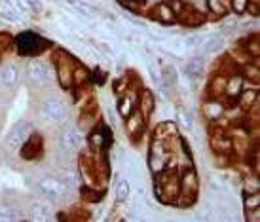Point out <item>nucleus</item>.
<instances>
[{
  "label": "nucleus",
  "mask_w": 260,
  "mask_h": 222,
  "mask_svg": "<svg viewBox=\"0 0 260 222\" xmlns=\"http://www.w3.org/2000/svg\"><path fill=\"white\" fill-rule=\"evenodd\" d=\"M179 135V125L175 122H164L154 129L152 139H159V141H173Z\"/></svg>",
  "instance_id": "obj_21"
},
{
  "label": "nucleus",
  "mask_w": 260,
  "mask_h": 222,
  "mask_svg": "<svg viewBox=\"0 0 260 222\" xmlns=\"http://www.w3.org/2000/svg\"><path fill=\"white\" fill-rule=\"evenodd\" d=\"M243 50L251 55V57H256L258 59L260 55V46H258V38H253V40H249V42L243 44Z\"/></svg>",
  "instance_id": "obj_35"
},
{
  "label": "nucleus",
  "mask_w": 260,
  "mask_h": 222,
  "mask_svg": "<svg viewBox=\"0 0 260 222\" xmlns=\"http://www.w3.org/2000/svg\"><path fill=\"white\" fill-rule=\"evenodd\" d=\"M211 148L215 154H228L230 156L234 150V139L226 135L224 131H217L211 135Z\"/></svg>",
  "instance_id": "obj_15"
},
{
  "label": "nucleus",
  "mask_w": 260,
  "mask_h": 222,
  "mask_svg": "<svg viewBox=\"0 0 260 222\" xmlns=\"http://www.w3.org/2000/svg\"><path fill=\"white\" fill-rule=\"evenodd\" d=\"M27 6L32 8V10H40V0H25Z\"/></svg>",
  "instance_id": "obj_44"
},
{
  "label": "nucleus",
  "mask_w": 260,
  "mask_h": 222,
  "mask_svg": "<svg viewBox=\"0 0 260 222\" xmlns=\"http://www.w3.org/2000/svg\"><path fill=\"white\" fill-rule=\"evenodd\" d=\"M137 108V93H133L131 89H127L125 93L120 95V101H118V114L122 118H127V116Z\"/></svg>",
  "instance_id": "obj_18"
},
{
  "label": "nucleus",
  "mask_w": 260,
  "mask_h": 222,
  "mask_svg": "<svg viewBox=\"0 0 260 222\" xmlns=\"http://www.w3.org/2000/svg\"><path fill=\"white\" fill-rule=\"evenodd\" d=\"M152 17L156 19V21L164 23V25H173L177 23V15L173 14V10L167 6V2H161L158 6L152 10Z\"/></svg>",
  "instance_id": "obj_22"
},
{
  "label": "nucleus",
  "mask_w": 260,
  "mask_h": 222,
  "mask_svg": "<svg viewBox=\"0 0 260 222\" xmlns=\"http://www.w3.org/2000/svg\"><path fill=\"white\" fill-rule=\"evenodd\" d=\"M27 74L37 86H46L53 78V71H51L50 65L46 61H38V59H35V61H30L27 65Z\"/></svg>",
  "instance_id": "obj_9"
},
{
  "label": "nucleus",
  "mask_w": 260,
  "mask_h": 222,
  "mask_svg": "<svg viewBox=\"0 0 260 222\" xmlns=\"http://www.w3.org/2000/svg\"><path fill=\"white\" fill-rule=\"evenodd\" d=\"M236 101H238V108H243V110L256 107L258 105V87L256 89L254 87H243L241 93L236 97Z\"/></svg>",
  "instance_id": "obj_19"
},
{
  "label": "nucleus",
  "mask_w": 260,
  "mask_h": 222,
  "mask_svg": "<svg viewBox=\"0 0 260 222\" xmlns=\"http://www.w3.org/2000/svg\"><path fill=\"white\" fill-rule=\"evenodd\" d=\"M260 205V194L258 192H245L243 196V207L256 209Z\"/></svg>",
  "instance_id": "obj_34"
},
{
  "label": "nucleus",
  "mask_w": 260,
  "mask_h": 222,
  "mask_svg": "<svg viewBox=\"0 0 260 222\" xmlns=\"http://www.w3.org/2000/svg\"><path fill=\"white\" fill-rule=\"evenodd\" d=\"M127 89H129V80H127V78L118 80V82H116V84H114V91H116V93H118V95L125 93Z\"/></svg>",
  "instance_id": "obj_39"
},
{
  "label": "nucleus",
  "mask_w": 260,
  "mask_h": 222,
  "mask_svg": "<svg viewBox=\"0 0 260 222\" xmlns=\"http://www.w3.org/2000/svg\"><path fill=\"white\" fill-rule=\"evenodd\" d=\"M71 188L65 184V180L61 177H46L40 179L37 182V192L44 198H50V200H59L63 198Z\"/></svg>",
  "instance_id": "obj_6"
},
{
  "label": "nucleus",
  "mask_w": 260,
  "mask_h": 222,
  "mask_svg": "<svg viewBox=\"0 0 260 222\" xmlns=\"http://www.w3.org/2000/svg\"><path fill=\"white\" fill-rule=\"evenodd\" d=\"M245 213H247V220H249V222H258L260 220L258 207H256V209H245Z\"/></svg>",
  "instance_id": "obj_42"
},
{
  "label": "nucleus",
  "mask_w": 260,
  "mask_h": 222,
  "mask_svg": "<svg viewBox=\"0 0 260 222\" xmlns=\"http://www.w3.org/2000/svg\"><path fill=\"white\" fill-rule=\"evenodd\" d=\"M0 15L10 23H23V17L19 14V10L14 6V2H10V0H2V4H0Z\"/></svg>",
  "instance_id": "obj_26"
},
{
  "label": "nucleus",
  "mask_w": 260,
  "mask_h": 222,
  "mask_svg": "<svg viewBox=\"0 0 260 222\" xmlns=\"http://www.w3.org/2000/svg\"><path fill=\"white\" fill-rule=\"evenodd\" d=\"M32 133V123L29 120H19L12 125V129L8 131L6 135V146L10 150H19L21 144L27 141Z\"/></svg>",
  "instance_id": "obj_7"
},
{
  "label": "nucleus",
  "mask_w": 260,
  "mask_h": 222,
  "mask_svg": "<svg viewBox=\"0 0 260 222\" xmlns=\"http://www.w3.org/2000/svg\"><path fill=\"white\" fill-rule=\"evenodd\" d=\"M84 131L78 128V125H67L61 133V146L65 148L67 152H80L82 146H84Z\"/></svg>",
  "instance_id": "obj_8"
},
{
  "label": "nucleus",
  "mask_w": 260,
  "mask_h": 222,
  "mask_svg": "<svg viewBox=\"0 0 260 222\" xmlns=\"http://www.w3.org/2000/svg\"><path fill=\"white\" fill-rule=\"evenodd\" d=\"M154 107H156V99H154V93L150 89H143L141 93L137 95V108L141 110V114L148 118V116L154 112Z\"/></svg>",
  "instance_id": "obj_20"
},
{
  "label": "nucleus",
  "mask_w": 260,
  "mask_h": 222,
  "mask_svg": "<svg viewBox=\"0 0 260 222\" xmlns=\"http://www.w3.org/2000/svg\"><path fill=\"white\" fill-rule=\"evenodd\" d=\"M114 198H116V201H120V203L129 198V184H127V180H125V179H118V180H116Z\"/></svg>",
  "instance_id": "obj_32"
},
{
  "label": "nucleus",
  "mask_w": 260,
  "mask_h": 222,
  "mask_svg": "<svg viewBox=\"0 0 260 222\" xmlns=\"http://www.w3.org/2000/svg\"><path fill=\"white\" fill-rule=\"evenodd\" d=\"M179 123H181L184 129H192V118H190L184 110H181V112H179Z\"/></svg>",
  "instance_id": "obj_41"
},
{
  "label": "nucleus",
  "mask_w": 260,
  "mask_h": 222,
  "mask_svg": "<svg viewBox=\"0 0 260 222\" xmlns=\"http://www.w3.org/2000/svg\"><path fill=\"white\" fill-rule=\"evenodd\" d=\"M249 2H251V0H230V6H232V10H234V14L243 15Z\"/></svg>",
  "instance_id": "obj_37"
},
{
  "label": "nucleus",
  "mask_w": 260,
  "mask_h": 222,
  "mask_svg": "<svg viewBox=\"0 0 260 222\" xmlns=\"http://www.w3.org/2000/svg\"><path fill=\"white\" fill-rule=\"evenodd\" d=\"M207 2V8L213 14V17H224L226 15V0H205Z\"/></svg>",
  "instance_id": "obj_33"
},
{
  "label": "nucleus",
  "mask_w": 260,
  "mask_h": 222,
  "mask_svg": "<svg viewBox=\"0 0 260 222\" xmlns=\"http://www.w3.org/2000/svg\"><path fill=\"white\" fill-rule=\"evenodd\" d=\"M200 48L205 53H218L224 48V38L220 35H207Z\"/></svg>",
  "instance_id": "obj_27"
},
{
  "label": "nucleus",
  "mask_w": 260,
  "mask_h": 222,
  "mask_svg": "<svg viewBox=\"0 0 260 222\" xmlns=\"http://www.w3.org/2000/svg\"><path fill=\"white\" fill-rule=\"evenodd\" d=\"M171 141H159V139H152L150 143V154H148V165L154 175L166 171V169H173V158H171V150L169 148Z\"/></svg>",
  "instance_id": "obj_3"
},
{
  "label": "nucleus",
  "mask_w": 260,
  "mask_h": 222,
  "mask_svg": "<svg viewBox=\"0 0 260 222\" xmlns=\"http://www.w3.org/2000/svg\"><path fill=\"white\" fill-rule=\"evenodd\" d=\"M177 21H181L182 25H186V27H200V25L205 23V15H203L202 12H198L196 8L184 6V10L177 15Z\"/></svg>",
  "instance_id": "obj_16"
},
{
  "label": "nucleus",
  "mask_w": 260,
  "mask_h": 222,
  "mask_svg": "<svg viewBox=\"0 0 260 222\" xmlns=\"http://www.w3.org/2000/svg\"><path fill=\"white\" fill-rule=\"evenodd\" d=\"M154 194L161 203L167 205H175V201L179 198V173L173 169H166V171L154 175Z\"/></svg>",
  "instance_id": "obj_1"
},
{
  "label": "nucleus",
  "mask_w": 260,
  "mask_h": 222,
  "mask_svg": "<svg viewBox=\"0 0 260 222\" xmlns=\"http://www.w3.org/2000/svg\"><path fill=\"white\" fill-rule=\"evenodd\" d=\"M69 6L74 8V12L84 17H95L97 15V6L89 4V2H84V0H67Z\"/></svg>",
  "instance_id": "obj_28"
},
{
  "label": "nucleus",
  "mask_w": 260,
  "mask_h": 222,
  "mask_svg": "<svg viewBox=\"0 0 260 222\" xmlns=\"http://www.w3.org/2000/svg\"><path fill=\"white\" fill-rule=\"evenodd\" d=\"M14 44L17 46V51L27 57H35L48 48V42L35 33H21L17 38H14Z\"/></svg>",
  "instance_id": "obj_5"
},
{
  "label": "nucleus",
  "mask_w": 260,
  "mask_h": 222,
  "mask_svg": "<svg viewBox=\"0 0 260 222\" xmlns=\"http://www.w3.org/2000/svg\"><path fill=\"white\" fill-rule=\"evenodd\" d=\"M245 86H247V82H245V78L241 76V72L239 71L230 72V74L226 76V89H224V97L236 101V97L241 93V89H243Z\"/></svg>",
  "instance_id": "obj_13"
},
{
  "label": "nucleus",
  "mask_w": 260,
  "mask_h": 222,
  "mask_svg": "<svg viewBox=\"0 0 260 222\" xmlns=\"http://www.w3.org/2000/svg\"><path fill=\"white\" fill-rule=\"evenodd\" d=\"M89 78H91V72L87 71L86 67H82V65H74V72H73V82L74 86H84L86 82H89Z\"/></svg>",
  "instance_id": "obj_31"
},
{
  "label": "nucleus",
  "mask_w": 260,
  "mask_h": 222,
  "mask_svg": "<svg viewBox=\"0 0 260 222\" xmlns=\"http://www.w3.org/2000/svg\"><path fill=\"white\" fill-rule=\"evenodd\" d=\"M200 190V179L194 167H186L179 173V198L175 201V205L179 207H192L198 198Z\"/></svg>",
  "instance_id": "obj_2"
},
{
  "label": "nucleus",
  "mask_w": 260,
  "mask_h": 222,
  "mask_svg": "<svg viewBox=\"0 0 260 222\" xmlns=\"http://www.w3.org/2000/svg\"><path fill=\"white\" fill-rule=\"evenodd\" d=\"M226 76L224 72H217L209 82V95L215 99H224V89H226Z\"/></svg>",
  "instance_id": "obj_25"
},
{
  "label": "nucleus",
  "mask_w": 260,
  "mask_h": 222,
  "mask_svg": "<svg viewBox=\"0 0 260 222\" xmlns=\"http://www.w3.org/2000/svg\"><path fill=\"white\" fill-rule=\"evenodd\" d=\"M245 12H249L251 15H254V17H256V15H258V4H251V2H249Z\"/></svg>",
  "instance_id": "obj_43"
},
{
  "label": "nucleus",
  "mask_w": 260,
  "mask_h": 222,
  "mask_svg": "<svg viewBox=\"0 0 260 222\" xmlns=\"http://www.w3.org/2000/svg\"><path fill=\"white\" fill-rule=\"evenodd\" d=\"M184 72H186L188 78H200L203 72H205V59L202 55H194V57L188 59L186 67H184Z\"/></svg>",
  "instance_id": "obj_23"
},
{
  "label": "nucleus",
  "mask_w": 260,
  "mask_h": 222,
  "mask_svg": "<svg viewBox=\"0 0 260 222\" xmlns=\"http://www.w3.org/2000/svg\"><path fill=\"white\" fill-rule=\"evenodd\" d=\"M12 46H14V36L10 33H0V53L10 50Z\"/></svg>",
  "instance_id": "obj_36"
},
{
  "label": "nucleus",
  "mask_w": 260,
  "mask_h": 222,
  "mask_svg": "<svg viewBox=\"0 0 260 222\" xmlns=\"http://www.w3.org/2000/svg\"><path fill=\"white\" fill-rule=\"evenodd\" d=\"M0 87H2V82H0Z\"/></svg>",
  "instance_id": "obj_47"
},
{
  "label": "nucleus",
  "mask_w": 260,
  "mask_h": 222,
  "mask_svg": "<svg viewBox=\"0 0 260 222\" xmlns=\"http://www.w3.org/2000/svg\"><path fill=\"white\" fill-rule=\"evenodd\" d=\"M48 2H59V0H48Z\"/></svg>",
  "instance_id": "obj_46"
},
{
  "label": "nucleus",
  "mask_w": 260,
  "mask_h": 222,
  "mask_svg": "<svg viewBox=\"0 0 260 222\" xmlns=\"http://www.w3.org/2000/svg\"><path fill=\"white\" fill-rule=\"evenodd\" d=\"M19 67L17 65H8L0 71V82H2V87H14L17 82H19Z\"/></svg>",
  "instance_id": "obj_24"
},
{
  "label": "nucleus",
  "mask_w": 260,
  "mask_h": 222,
  "mask_svg": "<svg viewBox=\"0 0 260 222\" xmlns=\"http://www.w3.org/2000/svg\"><path fill=\"white\" fill-rule=\"evenodd\" d=\"M226 108L228 107L222 103V99L211 97V99H207L202 105V114L207 120H211V122H218V120H222L224 116H226Z\"/></svg>",
  "instance_id": "obj_12"
},
{
  "label": "nucleus",
  "mask_w": 260,
  "mask_h": 222,
  "mask_svg": "<svg viewBox=\"0 0 260 222\" xmlns=\"http://www.w3.org/2000/svg\"><path fill=\"white\" fill-rule=\"evenodd\" d=\"M101 198H103V192H101V190H97V188H89V186L84 188V200L99 201Z\"/></svg>",
  "instance_id": "obj_38"
},
{
  "label": "nucleus",
  "mask_w": 260,
  "mask_h": 222,
  "mask_svg": "<svg viewBox=\"0 0 260 222\" xmlns=\"http://www.w3.org/2000/svg\"><path fill=\"white\" fill-rule=\"evenodd\" d=\"M42 150H44V139L38 135V133H35V131L30 133V137L21 144V148H19L23 160H37V158H40Z\"/></svg>",
  "instance_id": "obj_11"
},
{
  "label": "nucleus",
  "mask_w": 260,
  "mask_h": 222,
  "mask_svg": "<svg viewBox=\"0 0 260 222\" xmlns=\"http://www.w3.org/2000/svg\"><path fill=\"white\" fill-rule=\"evenodd\" d=\"M21 220L19 211L14 205H8V203H0V222H14Z\"/></svg>",
  "instance_id": "obj_30"
},
{
  "label": "nucleus",
  "mask_w": 260,
  "mask_h": 222,
  "mask_svg": "<svg viewBox=\"0 0 260 222\" xmlns=\"http://www.w3.org/2000/svg\"><path fill=\"white\" fill-rule=\"evenodd\" d=\"M167 6L173 10L175 15H179L182 12V10H184V6H186V4H184L182 0H167Z\"/></svg>",
  "instance_id": "obj_40"
},
{
  "label": "nucleus",
  "mask_w": 260,
  "mask_h": 222,
  "mask_svg": "<svg viewBox=\"0 0 260 222\" xmlns=\"http://www.w3.org/2000/svg\"><path fill=\"white\" fill-rule=\"evenodd\" d=\"M55 57H57L55 59V76H57L59 86L63 87V89H71L74 86L73 72L76 61L69 53H65V51H57Z\"/></svg>",
  "instance_id": "obj_4"
},
{
  "label": "nucleus",
  "mask_w": 260,
  "mask_h": 222,
  "mask_svg": "<svg viewBox=\"0 0 260 222\" xmlns=\"http://www.w3.org/2000/svg\"><path fill=\"white\" fill-rule=\"evenodd\" d=\"M109 131H105V128H93L89 129V137H87V143L91 150H103L107 144H109Z\"/></svg>",
  "instance_id": "obj_17"
},
{
  "label": "nucleus",
  "mask_w": 260,
  "mask_h": 222,
  "mask_svg": "<svg viewBox=\"0 0 260 222\" xmlns=\"http://www.w3.org/2000/svg\"><path fill=\"white\" fill-rule=\"evenodd\" d=\"M42 114L51 122H65L69 118V107L61 99H48L42 103Z\"/></svg>",
  "instance_id": "obj_10"
},
{
  "label": "nucleus",
  "mask_w": 260,
  "mask_h": 222,
  "mask_svg": "<svg viewBox=\"0 0 260 222\" xmlns=\"http://www.w3.org/2000/svg\"><path fill=\"white\" fill-rule=\"evenodd\" d=\"M30 218L32 220H48L50 218V205L46 201H37L30 207Z\"/></svg>",
  "instance_id": "obj_29"
},
{
  "label": "nucleus",
  "mask_w": 260,
  "mask_h": 222,
  "mask_svg": "<svg viewBox=\"0 0 260 222\" xmlns=\"http://www.w3.org/2000/svg\"><path fill=\"white\" fill-rule=\"evenodd\" d=\"M125 120V131L129 133L131 137H139L145 133L146 129V118L141 114V110L135 108L133 112H131L127 118H123Z\"/></svg>",
  "instance_id": "obj_14"
},
{
  "label": "nucleus",
  "mask_w": 260,
  "mask_h": 222,
  "mask_svg": "<svg viewBox=\"0 0 260 222\" xmlns=\"http://www.w3.org/2000/svg\"><path fill=\"white\" fill-rule=\"evenodd\" d=\"M123 2H143V0H123Z\"/></svg>",
  "instance_id": "obj_45"
}]
</instances>
